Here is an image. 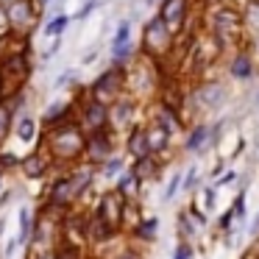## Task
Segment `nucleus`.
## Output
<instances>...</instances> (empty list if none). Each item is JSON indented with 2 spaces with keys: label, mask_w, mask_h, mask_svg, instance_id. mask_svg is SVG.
<instances>
[{
  "label": "nucleus",
  "mask_w": 259,
  "mask_h": 259,
  "mask_svg": "<svg viewBox=\"0 0 259 259\" xmlns=\"http://www.w3.org/2000/svg\"><path fill=\"white\" fill-rule=\"evenodd\" d=\"M164 75H167V67H164L162 62H156V59L145 56V53H137L134 62L125 67V92L128 95H134L140 103H151L156 101L159 90H162V81Z\"/></svg>",
  "instance_id": "obj_4"
},
{
  "label": "nucleus",
  "mask_w": 259,
  "mask_h": 259,
  "mask_svg": "<svg viewBox=\"0 0 259 259\" xmlns=\"http://www.w3.org/2000/svg\"><path fill=\"white\" fill-rule=\"evenodd\" d=\"M198 9H206V6H218V3H229V0H195Z\"/></svg>",
  "instance_id": "obj_45"
},
{
  "label": "nucleus",
  "mask_w": 259,
  "mask_h": 259,
  "mask_svg": "<svg viewBox=\"0 0 259 259\" xmlns=\"http://www.w3.org/2000/svg\"><path fill=\"white\" fill-rule=\"evenodd\" d=\"M42 140L51 148L59 167H70V164H78L81 156H84L87 131L81 128L78 117H70L64 123L51 125V128H42Z\"/></svg>",
  "instance_id": "obj_3"
},
{
  "label": "nucleus",
  "mask_w": 259,
  "mask_h": 259,
  "mask_svg": "<svg viewBox=\"0 0 259 259\" xmlns=\"http://www.w3.org/2000/svg\"><path fill=\"white\" fill-rule=\"evenodd\" d=\"M223 67H226V75H229L231 81H237V84H245V81H251L253 75L259 73L256 53H251L248 48H237V51H231L229 56H226Z\"/></svg>",
  "instance_id": "obj_13"
},
{
  "label": "nucleus",
  "mask_w": 259,
  "mask_h": 259,
  "mask_svg": "<svg viewBox=\"0 0 259 259\" xmlns=\"http://www.w3.org/2000/svg\"><path fill=\"white\" fill-rule=\"evenodd\" d=\"M148 106H151V114H148V120L159 123L170 137H173V140H176V137H184V131H187V120H184V114L176 112V109H170V106H164L162 101H151Z\"/></svg>",
  "instance_id": "obj_15"
},
{
  "label": "nucleus",
  "mask_w": 259,
  "mask_h": 259,
  "mask_svg": "<svg viewBox=\"0 0 259 259\" xmlns=\"http://www.w3.org/2000/svg\"><path fill=\"white\" fill-rule=\"evenodd\" d=\"M87 259H95V256H92V253H90V256H87Z\"/></svg>",
  "instance_id": "obj_49"
},
{
  "label": "nucleus",
  "mask_w": 259,
  "mask_h": 259,
  "mask_svg": "<svg viewBox=\"0 0 259 259\" xmlns=\"http://www.w3.org/2000/svg\"><path fill=\"white\" fill-rule=\"evenodd\" d=\"M142 109H145V103H140L134 95L125 92L123 98H117V101L109 106V125H112L120 137H125L134 125L142 123Z\"/></svg>",
  "instance_id": "obj_9"
},
{
  "label": "nucleus",
  "mask_w": 259,
  "mask_h": 259,
  "mask_svg": "<svg viewBox=\"0 0 259 259\" xmlns=\"http://www.w3.org/2000/svg\"><path fill=\"white\" fill-rule=\"evenodd\" d=\"M142 218H145V212H142L140 201H137V198H128V201H125V209H123V234H128Z\"/></svg>",
  "instance_id": "obj_26"
},
{
  "label": "nucleus",
  "mask_w": 259,
  "mask_h": 259,
  "mask_svg": "<svg viewBox=\"0 0 259 259\" xmlns=\"http://www.w3.org/2000/svg\"><path fill=\"white\" fill-rule=\"evenodd\" d=\"M123 170H125V156H117V153H114L112 159H106V162L98 167V176H103V179H117Z\"/></svg>",
  "instance_id": "obj_30"
},
{
  "label": "nucleus",
  "mask_w": 259,
  "mask_h": 259,
  "mask_svg": "<svg viewBox=\"0 0 259 259\" xmlns=\"http://www.w3.org/2000/svg\"><path fill=\"white\" fill-rule=\"evenodd\" d=\"M192 6H195V0H162V3L156 6V14L167 23V28L179 36L181 31L190 28Z\"/></svg>",
  "instance_id": "obj_12"
},
{
  "label": "nucleus",
  "mask_w": 259,
  "mask_h": 259,
  "mask_svg": "<svg viewBox=\"0 0 259 259\" xmlns=\"http://www.w3.org/2000/svg\"><path fill=\"white\" fill-rule=\"evenodd\" d=\"M142 187H145V184H142V181L137 179V173L131 170V164H128V167H125L123 173L117 176V179H114V190H120L125 198H137V201H140Z\"/></svg>",
  "instance_id": "obj_23"
},
{
  "label": "nucleus",
  "mask_w": 259,
  "mask_h": 259,
  "mask_svg": "<svg viewBox=\"0 0 259 259\" xmlns=\"http://www.w3.org/2000/svg\"><path fill=\"white\" fill-rule=\"evenodd\" d=\"M173 259H195V248H192V242H179L173 251Z\"/></svg>",
  "instance_id": "obj_39"
},
{
  "label": "nucleus",
  "mask_w": 259,
  "mask_h": 259,
  "mask_svg": "<svg viewBox=\"0 0 259 259\" xmlns=\"http://www.w3.org/2000/svg\"><path fill=\"white\" fill-rule=\"evenodd\" d=\"M98 56H101V48H92V51H87L84 56H81V67H90V64L95 62Z\"/></svg>",
  "instance_id": "obj_42"
},
{
  "label": "nucleus",
  "mask_w": 259,
  "mask_h": 259,
  "mask_svg": "<svg viewBox=\"0 0 259 259\" xmlns=\"http://www.w3.org/2000/svg\"><path fill=\"white\" fill-rule=\"evenodd\" d=\"M70 25H73V14L56 12V14H51V17H48L45 25H42V34H45V36H64Z\"/></svg>",
  "instance_id": "obj_25"
},
{
  "label": "nucleus",
  "mask_w": 259,
  "mask_h": 259,
  "mask_svg": "<svg viewBox=\"0 0 259 259\" xmlns=\"http://www.w3.org/2000/svg\"><path fill=\"white\" fill-rule=\"evenodd\" d=\"M112 259H145V253H142L137 245H128V242H125V245L120 248V251L114 253Z\"/></svg>",
  "instance_id": "obj_37"
},
{
  "label": "nucleus",
  "mask_w": 259,
  "mask_h": 259,
  "mask_svg": "<svg viewBox=\"0 0 259 259\" xmlns=\"http://www.w3.org/2000/svg\"><path fill=\"white\" fill-rule=\"evenodd\" d=\"M123 151H125V156H128L131 162H134V159L153 156L151 142H148V134H145V120H142L140 125H134V128L123 137Z\"/></svg>",
  "instance_id": "obj_17"
},
{
  "label": "nucleus",
  "mask_w": 259,
  "mask_h": 259,
  "mask_svg": "<svg viewBox=\"0 0 259 259\" xmlns=\"http://www.w3.org/2000/svg\"><path fill=\"white\" fill-rule=\"evenodd\" d=\"M120 145H123V137H120L112 125L90 131V134H87V142H84V156H81V162L101 167L106 159H112L114 153H117Z\"/></svg>",
  "instance_id": "obj_7"
},
{
  "label": "nucleus",
  "mask_w": 259,
  "mask_h": 259,
  "mask_svg": "<svg viewBox=\"0 0 259 259\" xmlns=\"http://www.w3.org/2000/svg\"><path fill=\"white\" fill-rule=\"evenodd\" d=\"M198 192H201V209L209 214L214 209V203H218V187H214V184H203Z\"/></svg>",
  "instance_id": "obj_34"
},
{
  "label": "nucleus",
  "mask_w": 259,
  "mask_h": 259,
  "mask_svg": "<svg viewBox=\"0 0 259 259\" xmlns=\"http://www.w3.org/2000/svg\"><path fill=\"white\" fill-rule=\"evenodd\" d=\"M12 3H14V0H0V6H6V9L12 6Z\"/></svg>",
  "instance_id": "obj_48"
},
{
  "label": "nucleus",
  "mask_w": 259,
  "mask_h": 259,
  "mask_svg": "<svg viewBox=\"0 0 259 259\" xmlns=\"http://www.w3.org/2000/svg\"><path fill=\"white\" fill-rule=\"evenodd\" d=\"M12 195H14L12 190H3V192H0V212H3V209L9 206V201H12Z\"/></svg>",
  "instance_id": "obj_43"
},
{
  "label": "nucleus",
  "mask_w": 259,
  "mask_h": 259,
  "mask_svg": "<svg viewBox=\"0 0 259 259\" xmlns=\"http://www.w3.org/2000/svg\"><path fill=\"white\" fill-rule=\"evenodd\" d=\"M14 137H17V142H25V145H36V140L42 137V123L34 117L31 112L20 114L17 120H14Z\"/></svg>",
  "instance_id": "obj_19"
},
{
  "label": "nucleus",
  "mask_w": 259,
  "mask_h": 259,
  "mask_svg": "<svg viewBox=\"0 0 259 259\" xmlns=\"http://www.w3.org/2000/svg\"><path fill=\"white\" fill-rule=\"evenodd\" d=\"M87 234H90V245L98 248V245H103V242L114 240L117 234H123V231L112 229L98 212H90V218H87Z\"/></svg>",
  "instance_id": "obj_20"
},
{
  "label": "nucleus",
  "mask_w": 259,
  "mask_h": 259,
  "mask_svg": "<svg viewBox=\"0 0 259 259\" xmlns=\"http://www.w3.org/2000/svg\"><path fill=\"white\" fill-rule=\"evenodd\" d=\"M181 184H184V173L181 170H176L173 176H170V181H167V187H164V192H162V201H176V195L181 192Z\"/></svg>",
  "instance_id": "obj_33"
},
{
  "label": "nucleus",
  "mask_w": 259,
  "mask_h": 259,
  "mask_svg": "<svg viewBox=\"0 0 259 259\" xmlns=\"http://www.w3.org/2000/svg\"><path fill=\"white\" fill-rule=\"evenodd\" d=\"M9 12V23H12V36H34V31L39 28V9L34 0H14Z\"/></svg>",
  "instance_id": "obj_11"
},
{
  "label": "nucleus",
  "mask_w": 259,
  "mask_h": 259,
  "mask_svg": "<svg viewBox=\"0 0 259 259\" xmlns=\"http://www.w3.org/2000/svg\"><path fill=\"white\" fill-rule=\"evenodd\" d=\"M20 162H23V156H20L17 151H6V145L0 148V170H3V173L20 170Z\"/></svg>",
  "instance_id": "obj_32"
},
{
  "label": "nucleus",
  "mask_w": 259,
  "mask_h": 259,
  "mask_svg": "<svg viewBox=\"0 0 259 259\" xmlns=\"http://www.w3.org/2000/svg\"><path fill=\"white\" fill-rule=\"evenodd\" d=\"M6 223H9V220L3 218V214H0V237H3V231H6Z\"/></svg>",
  "instance_id": "obj_47"
},
{
  "label": "nucleus",
  "mask_w": 259,
  "mask_h": 259,
  "mask_svg": "<svg viewBox=\"0 0 259 259\" xmlns=\"http://www.w3.org/2000/svg\"><path fill=\"white\" fill-rule=\"evenodd\" d=\"M201 28L212 34L220 42L226 53L237 51L245 45V25H242V12L234 3H218V6H206L201 12Z\"/></svg>",
  "instance_id": "obj_2"
},
{
  "label": "nucleus",
  "mask_w": 259,
  "mask_h": 259,
  "mask_svg": "<svg viewBox=\"0 0 259 259\" xmlns=\"http://www.w3.org/2000/svg\"><path fill=\"white\" fill-rule=\"evenodd\" d=\"M53 179H48V190H45V203H53L59 209H75L81 201V187L75 184L70 167H56L53 170Z\"/></svg>",
  "instance_id": "obj_6"
},
{
  "label": "nucleus",
  "mask_w": 259,
  "mask_h": 259,
  "mask_svg": "<svg viewBox=\"0 0 259 259\" xmlns=\"http://www.w3.org/2000/svg\"><path fill=\"white\" fill-rule=\"evenodd\" d=\"M75 87H78V75H75V70H64V73L56 75V90H67L73 92Z\"/></svg>",
  "instance_id": "obj_35"
},
{
  "label": "nucleus",
  "mask_w": 259,
  "mask_h": 259,
  "mask_svg": "<svg viewBox=\"0 0 259 259\" xmlns=\"http://www.w3.org/2000/svg\"><path fill=\"white\" fill-rule=\"evenodd\" d=\"M237 223H240V220H237L234 209L229 206V209H226V212H223V214H220V218H218V223H214V229H218L220 234H226V231H229V229H234Z\"/></svg>",
  "instance_id": "obj_36"
},
{
  "label": "nucleus",
  "mask_w": 259,
  "mask_h": 259,
  "mask_svg": "<svg viewBox=\"0 0 259 259\" xmlns=\"http://www.w3.org/2000/svg\"><path fill=\"white\" fill-rule=\"evenodd\" d=\"M256 103H259V92H256Z\"/></svg>",
  "instance_id": "obj_50"
},
{
  "label": "nucleus",
  "mask_w": 259,
  "mask_h": 259,
  "mask_svg": "<svg viewBox=\"0 0 259 259\" xmlns=\"http://www.w3.org/2000/svg\"><path fill=\"white\" fill-rule=\"evenodd\" d=\"M137 3H142V6H159L162 0H137Z\"/></svg>",
  "instance_id": "obj_46"
},
{
  "label": "nucleus",
  "mask_w": 259,
  "mask_h": 259,
  "mask_svg": "<svg viewBox=\"0 0 259 259\" xmlns=\"http://www.w3.org/2000/svg\"><path fill=\"white\" fill-rule=\"evenodd\" d=\"M234 179H237V170H226V173L220 176L218 181H212V184L220 190V187H229V184H234Z\"/></svg>",
  "instance_id": "obj_40"
},
{
  "label": "nucleus",
  "mask_w": 259,
  "mask_h": 259,
  "mask_svg": "<svg viewBox=\"0 0 259 259\" xmlns=\"http://www.w3.org/2000/svg\"><path fill=\"white\" fill-rule=\"evenodd\" d=\"M140 51L145 53V56L162 62L164 67H167L170 59H173L176 34L167 28V23H164L159 14H151V17H145V23H142V31H140Z\"/></svg>",
  "instance_id": "obj_5"
},
{
  "label": "nucleus",
  "mask_w": 259,
  "mask_h": 259,
  "mask_svg": "<svg viewBox=\"0 0 259 259\" xmlns=\"http://www.w3.org/2000/svg\"><path fill=\"white\" fill-rule=\"evenodd\" d=\"M125 201L128 198L123 195L120 190H114V187H109V190L101 192V198H98V206L92 209V212H98L103 220H106L112 229L123 231V209H125Z\"/></svg>",
  "instance_id": "obj_14"
},
{
  "label": "nucleus",
  "mask_w": 259,
  "mask_h": 259,
  "mask_svg": "<svg viewBox=\"0 0 259 259\" xmlns=\"http://www.w3.org/2000/svg\"><path fill=\"white\" fill-rule=\"evenodd\" d=\"M12 131H14V112H12V103L3 101L0 103V148L9 142Z\"/></svg>",
  "instance_id": "obj_28"
},
{
  "label": "nucleus",
  "mask_w": 259,
  "mask_h": 259,
  "mask_svg": "<svg viewBox=\"0 0 259 259\" xmlns=\"http://www.w3.org/2000/svg\"><path fill=\"white\" fill-rule=\"evenodd\" d=\"M34 226H36V212L31 206H20V212H17V240L23 242V245L31 242Z\"/></svg>",
  "instance_id": "obj_24"
},
{
  "label": "nucleus",
  "mask_w": 259,
  "mask_h": 259,
  "mask_svg": "<svg viewBox=\"0 0 259 259\" xmlns=\"http://www.w3.org/2000/svg\"><path fill=\"white\" fill-rule=\"evenodd\" d=\"M248 234L251 237H259V212L253 214V220H251V226H248Z\"/></svg>",
  "instance_id": "obj_44"
},
{
  "label": "nucleus",
  "mask_w": 259,
  "mask_h": 259,
  "mask_svg": "<svg viewBox=\"0 0 259 259\" xmlns=\"http://www.w3.org/2000/svg\"><path fill=\"white\" fill-rule=\"evenodd\" d=\"M176 231H179V242H192L201 229L192 223V218L187 214V209H184V212H179V218H176Z\"/></svg>",
  "instance_id": "obj_27"
},
{
  "label": "nucleus",
  "mask_w": 259,
  "mask_h": 259,
  "mask_svg": "<svg viewBox=\"0 0 259 259\" xmlns=\"http://www.w3.org/2000/svg\"><path fill=\"white\" fill-rule=\"evenodd\" d=\"M145 134H148V142H151L153 156H162V159H164L167 148L173 145V137H170L159 123H153V120H148V117H145Z\"/></svg>",
  "instance_id": "obj_21"
},
{
  "label": "nucleus",
  "mask_w": 259,
  "mask_h": 259,
  "mask_svg": "<svg viewBox=\"0 0 259 259\" xmlns=\"http://www.w3.org/2000/svg\"><path fill=\"white\" fill-rule=\"evenodd\" d=\"M131 242H142V245H148V242H153L159 237V218L156 214H148V218H142L140 223L134 226V229L128 231Z\"/></svg>",
  "instance_id": "obj_22"
},
{
  "label": "nucleus",
  "mask_w": 259,
  "mask_h": 259,
  "mask_svg": "<svg viewBox=\"0 0 259 259\" xmlns=\"http://www.w3.org/2000/svg\"><path fill=\"white\" fill-rule=\"evenodd\" d=\"M201 187H203L201 184V170H198V164H190V167L184 170V184H181V190L192 195V192H198Z\"/></svg>",
  "instance_id": "obj_31"
},
{
  "label": "nucleus",
  "mask_w": 259,
  "mask_h": 259,
  "mask_svg": "<svg viewBox=\"0 0 259 259\" xmlns=\"http://www.w3.org/2000/svg\"><path fill=\"white\" fill-rule=\"evenodd\" d=\"M12 36V23H9V12L6 6H0V45Z\"/></svg>",
  "instance_id": "obj_38"
},
{
  "label": "nucleus",
  "mask_w": 259,
  "mask_h": 259,
  "mask_svg": "<svg viewBox=\"0 0 259 259\" xmlns=\"http://www.w3.org/2000/svg\"><path fill=\"white\" fill-rule=\"evenodd\" d=\"M164 162H167V159H162V156L134 159V162H131V170L137 173V179H140L142 184H153V181H159V179H162Z\"/></svg>",
  "instance_id": "obj_18"
},
{
  "label": "nucleus",
  "mask_w": 259,
  "mask_h": 259,
  "mask_svg": "<svg viewBox=\"0 0 259 259\" xmlns=\"http://www.w3.org/2000/svg\"><path fill=\"white\" fill-rule=\"evenodd\" d=\"M34 36H9L0 45V73L6 78L9 90L20 92L28 90L31 78H34Z\"/></svg>",
  "instance_id": "obj_1"
},
{
  "label": "nucleus",
  "mask_w": 259,
  "mask_h": 259,
  "mask_svg": "<svg viewBox=\"0 0 259 259\" xmlns=\"http://www.w3.org/2000/svg\"><path fill=\"white\" fill-rule=\"evenodd\" d=\"M90 253L84 251V248L78 245H70V242L59 240L56 245H53V259H87Z\"/></svg>",
  "instance_id": "obj_29"
},
{
  "label": "nucleus",
  "mask_w": 259,
  "mask_h": 259,
  "mask_svg": "<svg viewBox=\"0 0 259 259\" xmlns=\"http://www.w3.org/2000/svg\"><path fill=\"white\" fill-rule=\"evenodd\" d=\"M251 245H248V251L242 253V259H259V237H251Z\"/></svg>",
  "instance_id": "obj_41"
},
{
  "label": "nucleus",
  "mask_w": 259,
  "mask_h": 259,
  "mask_svg": "<svg viewBox=\"0 0 259 259\" xmlns=\"http://www.w3.org/2000/svg\"><path fill=\"white\" fill-rule=\"evenodd\" d=\"M56 159H53L51 148L45 145V140H36L34 151H28L23 156V162H20V173H23L25 181H39V179H48V176L56 170Z\"/></svg>",
  "instance_id": "obj_10"
},
{
  "label": "nucleus",
  "mask_w": 259,
  "mask_h": 259,
  "mask_svg": "<svg viewBox=\"0 0 259 259\" xmlns=\"http://www.w3.org/2000/svg\"><path fill=\"white\" fill-rule=\"evenodd\" d=\"M87 90H90V95L95 98V101L112 106L117 98L125 95V67L106 64V67H103L95 78H92V84L87 87Z\"/></svg>",
  "instance_id": "obj_8"
},
{
  "label": "nucleus",
  "mask_w": 259,
  "mask_h": 259,
  "mask_svg": "<svg viewBox=\"0 0 259 259\" xmlns=\"http://www.w3.org/2000/svg\"><path fill=\"white\" fill-rule=\"evenodd\" d=\"M209 137H212V128L203 120H195V123L187 125L184 140H181V151L184 153H203L209 148Z\"/></svg>",
  "instance_id": "obj_16"
}]
</instances>
